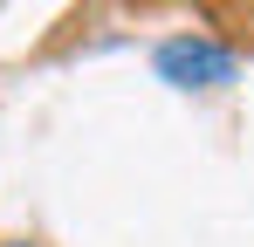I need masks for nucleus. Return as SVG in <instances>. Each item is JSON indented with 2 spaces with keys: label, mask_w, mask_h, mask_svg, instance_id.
<instances>
[{
  "label": "nucleus",
  "mask_w": 254,
  "mask_h": 247,
  "mask_svg": "<svg viewBox=\"0 0 254 247\" xmlns=\"http://www.w3.org/2000/svg\"><path fill=\"white\" fill-rule=\"evenodd\" d=\"M7 247H35V241H7Z\"/></svg>",
  "instance_id": "2"
},
{
  "label": "nucleus",
  "mask_w": 254,
  "mask_h": 247,
  "mask_svg": "<svg viewBox=\"0 0 254 247\" xmlns=\"http://www.w3.org/2000/svg\"><path fill=\"white\" fill-rule=\"evenodd\" d=\"M151 69L172 89H227V82L241 76V55L227 41H213V35H172V41H158Z\"/></svg>",
  "instance_id": "1"
}]
</instances>
